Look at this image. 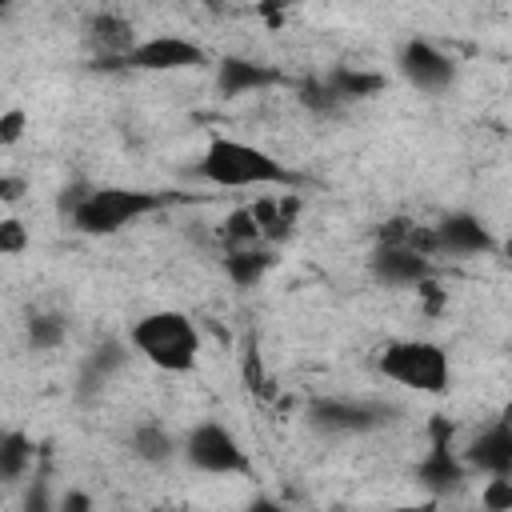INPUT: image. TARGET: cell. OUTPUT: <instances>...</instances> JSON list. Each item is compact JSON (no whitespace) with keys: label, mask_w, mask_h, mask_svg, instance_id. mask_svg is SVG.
<instances>
[{"label":"cell","mask_w":512,"mask_h":512,"mask_svg":"<svg viewBox=\"0 0 512 512\" xmlns=\"http://www.w3.org/2000/svg\"><path fill=\"white\" fill-rule=\"evenodd\" d=\"M60 508H64V512H88V508H92V500H88L84 492H68V496L60 500Z\"/></svg>","instance_id":"484cf974"},{"label":"cell","mask_w":512,"mask_h":512,"mask_svg":"<svg viewBox=\"0 0 512 512\" xmlns=\"http://www.w3.org/2000/svg\"><path fill=\"white\" fill-rule=\"evenodd\" d=\"M272 268V252H260V248H232L224 256V272L236 288H252L264 280V272Z\"/></svg>","instance_id":"ac0fdd59"},{"label":"cell","mask_w":512,"mask_h":512,"mask_svg":"<svg viewBox=\"0 0 512 512\" xmlns=\"http://www.w3.org/2000/svg\"><path fill=\"white\" fill-rule=\"evenodd\" d=\"M128 344L160 372H192L200 360V332H196L192 316H184L176 308L140 316L128 332Z\"/></svg>","instance_id":"6da1fadb"},{"label":"cell","mask_w":512,"mask_h":512,"mask_svg":"<svg viewBox=\"0 0 512 512\" xmlns=\"http://www.w3.org/2000/svg\"><path fill=\"white\" fill-rule=\"evenodd\" d=\"M376 368L392 384H400L408 392H424V396H440L452 384L448 352L432 340H392V344L380 348Z\"/></svg>","instance_id":"3957f363"},{"label":"cell","mask_w":512,"mask_h":512,"mask_svg":"<svg viewBox=\"0 0 512 512\" xmlns=\"http://www.w3.org/2000/svg\"><path fill=\"white\" fill-rule=\"evenodd\" d=\"M24 248H28V228H24V220H16V216L0 220V256H16V252H24Z\"/></svg>","instance_id":"7402d4cb"},{"label":"cell","mask_w":512,"mask_h":512,"mask_svg":"<svg viewBox=\"0 0 512 512\" xmlns=\"http://www.w3.org/2000/svg\"><path fill=\"white\" fill-rule=\"evenodd\" d=\"M304 420L312 432L324 436H356V432H372L380 424L392 420V408L372 404V400H348V396H320L304 408Z\"/></svg>","instance_id":"5b68a950"},{"label":"cell","mask_w":512,"mask_h":512,"mask_svg":"<svg viewBox=\"0 0 512 512\" xmlns=\"http://www.w3.org/2000/svg\"><path fill=\"white\" fill-rule=\"evenodd\" d=\"M200 64H208V52L184 36L136 40V48L120 60V68H136V72H180V68H200Z\"/></svg>","instance_id":"ba28073f"},{"label":"cell","mask_w":512,"mask_h":512,"mask_svg":"<svg viewBox=\"0 0 512 512\" xmlns=\"http://www.w3.org/2000/svg\"><path fill=\"white\" fill-rule=\"evenodd\" d=\"M8 4H12V0H0V12H4V8H8Z\"/></svg>","instance_id":"4316f807"},{"label":"cell","mask_w":512,"mask_h":512,"mask_svg":"<svg viewBox=\"0 0 512 512\" xmlns=\"http://www.w3.org/2000/svg\"><path fill=\"white\" fill-rule=\"evenodd\" d=\"M184 460L200 472H212V476H232V472L248 468V456H244L236 432L224 428L220 420H200L184 436Z\"/></svg>","instance_id":"8992f818"},{"label":"cell","mask_w":512,"mask_h":512,"mask_svg":"<svg viewBox=\"0 0 512 512\" xmlns=\"http://www.w3.org/2000/svg\"><path fill=\"white\" fill-rule=\"evenodd\" d=\"M92 184H68L64 192H60V200H56V208H60V216H72L76 212V204L84 200V192H88Z\"/></svg>","instance_id":"cb8c5ba5"},{"label":"cell","mask_w":512,"mask_h":512,"mask_svg":"<svg viewBox=\"0 0 512 512\" xmlns=\"http://www.w3.org/2000/svg\"><path fill=\"white\" fill-rule=\"evenodd\" d=\"M368 268L388 288H416L432 272L428 256L416 252V248H408V244H376V252L368 256Z\"/></svg>","instance_id":"8fae6325"},{"label":"cell","mask_w":512,"mask_h":512,"mask_svg":"<svg viewBox=\"0 0 512 512\" xmlns=\"http://www.w3.org/2000/svg\"><path fill=\"white\" fill-rule=\"evenodd\" d=\"M24 188H28V184H24L20 176H0V200H4V204L20 200V196H24Z\"/></svg>","instance_id":"d4e9b609"},{"label":"cell","mask_w":512,"mask_h":512,"mask_svg":"<svg viewBox=\"0 0 512 512\" xmlns=\"http://www.w3.org/2000/svg\"><path fill=\"white\" fill-rule=\"evenodd\" d=\"M464 464L484 472V476H512V428H508V420H496L492 428H484L468 444Z\"/></svg>","instance_id":"4fadbf2b"},{"label":"cell","mask_w":512,"mask_h":512,"mask_svg":"<svg viewBox=\"0 0 512 512\" xmlns=\"http://www.w3.org/2000/svg\"><path fill=\"white\" fill-rule=\"evenodd\" d=\"M480 504L488 512H508L512 508V480L508 476H488V484L480 492Z\"/></svg>","instance_id":"44dd1931"},{"label":"cell","mask_w":512,"mask_h":512,"mask_svg":"<svg viewBox=\"0 0 512 512\" xmlns=\"http://www.w3.org/2000/svg\"><path fill=\"white\" fill-rule=\"evenodd\" d=\"M84 36H88V44L96 48L100 68L120 64V60L136 48V28H132V20H124V16H116V12H96V16L84 24Z\"/></svg>","instance_id":"7c38bea8"},{"label":"cell","mask_w":512,"mask_h":512,"mask_svg":"<svg viewBox=\"0 0 512 512\" xmlns=\"http://www.w3.org/2000/svg\"><path fill=\"white\" fill-rule=\"evenodd\" d=\"M32 464V440L24 432H0V480H20Z\"/></svg>","instance_id":"ffe728a7"},{"label":"cell","mask_w":512,"mask_h":512,"mask_svg":"<svg viewBox=\"0 0 512 512\" xmlns=\"http://www.w3.org/2000/svg\"><path fill=\"white\" fill-rule=\"evenodd\" d=\"M24 336H28V348H32V352H52V348L64 344V336H68V320L56 316V312H32Z\"/></svg>","instance_id":"d6986e66"},{"label":"cell","mask_w":512,"mask_h":512,"mask_svg":"<svg viewBox=\"0 0 512 512\" xmlns=\"http://www.w3.org/2000/svg\"><path fill=\"white\" fill-rule=\"evenodd\" d=\"M196 172H200L208 184H216V188H268V184H292V172H288L276 156H268V152L256 148V144L228 140V136H216V140L204 148Z\"/></svg>","instance_id":"7a4b0ae2"},{"label":"cell","mask_w":512,"mask_h":512,"mask_svg":"<svg viewBox=\"0 0 512 512\" xmlns=\"http://www.w3.org/2000/svg\"><path fill=\"white\" fill-rule=\"evenodd\" d=\"M276 80V72L260 60H244V56H224L216 68V88L220 96H244L256 88H268Z\"/></svg>","instance_id":"9a60e30c"},{"label":"cell","mask_w":512,"mask_h":512,"mask_svg":"<svg viewBox=\"0 0 512 512\" xmlns=\"http://www.w3.org/2000/svg\"><path fill=\"white\" fill-rule=\"evenodd\" d=\"M164 204L160 192H144V188H88L84 200L76 204V212L68 216L76 232L84 236H112L120 232L124 224L156 212Z\"/></svg>","instance_id":"277c9868"},{"label":"cell","mask_w":512,"mask_h":512,"mask_svg":"<svg viewBox=\"0 0 512 512\" xmlns=\"http://www.w3.org/2000/svg\"><path fill=\"white\" fill-rule=\"evenodd\" d=\"M124 360H128V344H120V340H100V344L84 356V364H80V372H76V392H80V400L100 396L104 384L124 368Z\"/></svg>","instance_id":"5bb4252c"},{"label":"cell","mask_w":512,"mask_h":512,"mask_svg":"<svg viewBox=\"0 0 512 512\" xmlns=\"http://www.w3.org/2000/svg\"><path fill=\"white\" fill-rule=\"evenodd\" d=\"M132 452L144 460V464H168L176 456V440L168 428H160L156 420H144L132 428Z\"/></svg>","instance_id":"e0dca14e"},{"label":"cell","mask_w":512,"mask_h":512,"mask_svg":"<svg viewBox=\"0 0 512 512\" xmlns=\"http://www.w3.org/2000/svg\"><path fill=\"white\" fill-rule=\"evenodd\" d=\"M496 240L488 232V224L476 216V212H448L432 224V252H444V256H480V252H492Z\"/></svg>","instance_id":"30bf717a"},{"label":"cell","mask_w":512,"mask_h":512,"mask_svg":"<svg viewBox=\"0 0 512 512\" xmlns=\"http://www.w3.org/2000/svg\"><path fill=\"white\" fill-rule=\"evenodd\" d=\"M24 124H28V116H24L20 108L4 112V116H0V144H16V140L24 136Z\"/></svg>","instance_id":"603a6c76"},{"label":"cell","mask_w":512,"mask_h":512,"mask_svg":"<svg viewBox=\"0 0 512 512\" xmlns=\"http://www.w3.org/2000/svg\"><path fill=\"white\" fill-rule=\"evenodd\" d=\"M324 84L332 88L336 100H368V96H376V92L384 88V76H380V72H360V68L340 64V68H332V72L324 76Z\"/></svg>","instance_id":"2e32d148"},{"label":"cell","mask_w":512,"mask_h":512,"mask_svg":"<svg viewBox=\"0 0 512 512\" xmlns=\"http://www.w3.org/2000/svg\"><path fill=\"white\" fill-rule=\"evenodd\" d=\"M448 440H452V428H448L444 420H432V444H428L424 460L416 464V484L428 488L432 496L456 492V488L464 484V476H468V464L456 460V452H452Z\"/></svg>","instance_id":"9c48e42d"},{"label":"cell","mask_w":512,"mask_h":512,"mask_svg":"<svg viewBox=\"0 0 512 512\" xmlns=\"http://www.w3.org/2000/svg\"><path fill=\"white\" fill-rule=\"evenodd\" d=\"M396 64H400V76H404L416 92L440 96V92H448V88L456 84V64H452V56H444L432 40H420V36L404 40Z\"/></svg>","instance_id":"52a82bcc"}]
</instances>
